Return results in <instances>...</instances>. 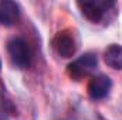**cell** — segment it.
<instances>
[{
    "label": "cell",
    "mask_w": 122,
    "mask_h": 120,
    "mask_svg": "<svg viewBox=\"0 0 122 120\" xmlns=\"http://www.w3.org/2000/svg\"><path fill=\"white\" fill-rule=\"evenodd\" d=\"M7 52L11 62L19 68H29L31 64V51L21 37H13L7 42Z\"/></svg>",
    "instance_id": "obj_1"
},
{
    "label": "cell",
    "mask_w": 122,
    "mask_h": 120,
    "mask_svg": "<svg viewBox=\"0 0 122 120\" xmlns=\"http://www.w3.org/2000/svg\"><path fill=\"white\" fill-rule=\"evenodd\" d=\"M98 65L97 54L94 52H85L80 58L72 61L68 65V75L72 79H81L84 76H88Z\"/></svg>",
    "instance_id": "obj_2"
},
{
    "label": "cell",
    "mask_w": 122,
    "mask_h": 120,
    "mask_svg": "<svg viewBox=\"0 0 122 120\" xmlns=\"http://www.w3.org/2000/svg\"><path fill=\"white\" fill-rule=\"evenodd\" d=\"M53 48L61 58H71L77 51V42L74 34L68 30L60 31L53 40Z\"/></svg>",
    "instance_id": "obj_3"
},
{
    "label": "cell",
    "mask_w": 122,
    "mask_h": 120,
    "mask_svg": "<svg viewBox=\"0 0 122 120\" xmlns=\"http://www.w3.org/2000/svg\"><path fill=\"white\" fill-rule=\"evenodd\" d=\"M82 16L91 23H99L104 20L109 7H114L112 1H82L78 3Z\"/></svg>",
    "instance_id": "obj_4"
},
{
    "label": "cell",
    "mask_w": 122,
    "mask_h": 120,
    "mask_svg": "<svg viewBox=\"0 0 122 120\" xmlns=\"http://www.w3.org/2000/svg\"><path fill=\"white\" fill-rule=\"evenodd\" d=\"M112 88V81L107 75H97L88 83V95L94 100L105 99Z\"/></svg>",
    "instance_id": "obj_5"
},
{
    "label": "cell",
    "mask_w": 122,
    "mask_h": 120,
    "mask_svg": "<svg viewBox=\"0 0 122 120\" xmlns=\"http://www.w3.org/2000/svg\"><path fill=\"white\" fill-rule=\"evenodd\" d=\"M20 18V7L16 1L1 0L0 1V24L6 27L14 26Z\"/></svg>",
    "instance_id": "obj_6"
},
{
    "label": "cell",
    "mask_w": 122,
    "mask_h": 120,
    "mask_svg": "<svg viewBox=\"0 0 122 120\" xmlns=\"http://www.w3.org/2000/svg\"><path fill=\"white\" fill-rule=\"evenodd\" d=\"M104 61H105V64L109 68L121 71L122 69V45L111 44L104 52Z\"/></svg>",
    "instance_id": "obj_7"
},
{
    "label": "cell",
    "mask_w": 122,
    "mask_h": 120,
    "mask_svg": "<svg viewBox=\"0 0 122 120\" xmlns=\"http://www.w3.org/2000/svg\"><path fill=\"white\" fill-rule=\"evenodd\" d=\"M0 120H6V119H4V115L1 113V110H0Z\"/></svg>",
    "instance_id": "obj_8"
},
{
    "label": "cell",
    "mask_w": 122,
    "mask_h": 120,
    "mask_svg": "<svg viewBox=\"0 0 122 120\" xmlns=\"http://www.w3.org/2000/svg\"><path fill=\"white\" fill-rule=\"evenodd\" d=\"M0 68H1V62H0Z\"/></svg>",
    "instance_id": "obj_9"
}]
</instances>
